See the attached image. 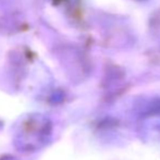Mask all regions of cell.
<instances>
[{
	"mask_svg": "<svg viewBox=\"0 0 160 160\" xmlns=\"http://www.w3.org/2000/svg\"><path fill=\"white\" fill-rule=\"evenodd\" d=\"M52 125L46 116L40 113L25 114L17 123L14 131V146L20 152H36L49 142Z\"/></svg>",
	"mask_w": 160,
	"mask_h": 160,
	"instance_id": "6da1fadb",
	"label": "cell"
}]
</instances>
